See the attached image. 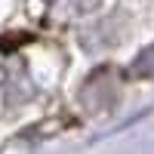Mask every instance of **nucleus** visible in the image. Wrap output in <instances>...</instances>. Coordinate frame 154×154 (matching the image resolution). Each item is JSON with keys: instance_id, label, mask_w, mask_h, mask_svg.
I'll use <instances>...</instances> for the list:
<instances>
[{"instance_id": "f257e3e1", "label": "nucleus", "mask_w": 154, "mask_h": 154, "mask_svg": "<svg viewBox=\"0 0 154 154\" xmlns=\"http://www.w3.org/2000/svg\"><path fill=\"white\" fill-rule=\"evenodd\" d=\"M130 77H136V80H151V77H154V43H151L148 49H142V53L133 59Z\"/></svg>"}]
</instances>
